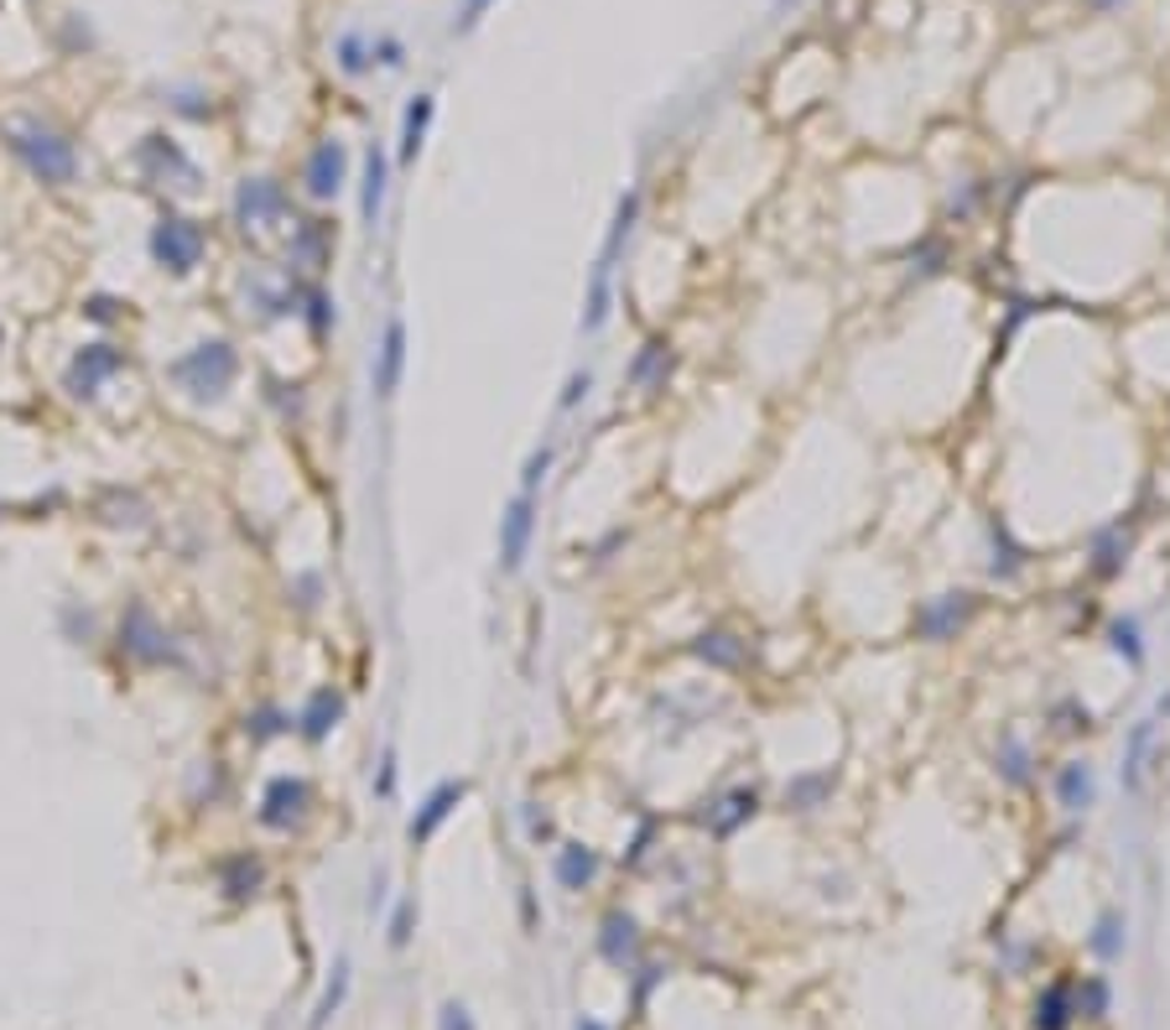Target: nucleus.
Here are the masks:
<instances>
[{
  "instance_id": "13",
  "label": "nucleus",
  "mask_w": 1170,
  "mask_h": 1030,
  "mask_svg": "<svg viewBox=\"0 0 1170 1030\" xmlns=\"http://www.w3.org/2000/svg\"><path fill=\"white\" fill-rule=\"evenodd\" d=\"M598 854L588 848V843H562L557 848V858H552V875H557V885L562 890H588L598 879Z\"/></svg>"
},
{
  "instance_id": "5",
  "label": "nucleus",
  "mask_w": 1170,
  "mask_h": 1030,
  "mask_svg": "<svg viewBox=\"0 0 1170 1030\" xmlns=\"http://www.w3.org/2000/svg\"><path fill=\"white\" fill-rule=\"evenodd\" d=\"M307 807H312V786H307L302 775H276L271 786L260 791V827H271V833H291V827L307 817Z\"/></svg>"
},
{
  "instance_id": "1",
  "label": "nucleus",
  "mask_w": 1170,
  "mask_h": 1030,
  "mask_svg": "<svg viewBox=\"0 0 1170 1030\" xmlns=\"http://www.w3.org/2000/svg\"><path fill=\"white\" fill-rule=\"evenodd\" d=\"M0 141L11 146V156L32 172L42 188H69L73 177H79L73 141L63 131H52L48 121H37V115H6L0 121Z\"/></svg>"
},
{
  "instance_id": "26",
  "label": "nucleus",
  "mask_w": 1170,
  "mask_h": 1030,
  "mask_svg": "<svg viewBox=\"0 0 1170 1030\" xmlns=\"http://www.w3.org/2000/svg\"><path fill=\"white\" fill-rule=\"evenodd\" d=\"M328 245H333V235H328V224H302V240H297V256H302V266H312L318 271L322 256H328Z\"/></svg>"
},
{
  "instance_id": "34",
  "label": "nucleus",
  "mask_w": 1170,
  "mask_h": 1030,
  "mask_svg": "<svg viewBox=\"0 0 1170 1030\" xmlns=\"http://www.w3.org/2000/svg\"><path fill=\"white\" fill-rule=\"evenodd\" d=\"M588 385H594V375H588V370H577V375H567V391H562V412H573L577 401L588 395Z\"/></svg>"
},
{
  "instance_id": "18",
  "label": "nucleus",
  "mask_w": 1170,
  "mask_h": 1030,
  "mask_svg": "<svg viewBox=\"0 0 1170 1030\" xmlns=\"http://www.w3.org/2000/svg\"><path fill=\"white\" fill-rule=\"evenodd\" d=\"M1056 802H1061V807H1071V812L1092 807V771H1087L1082 760H1071V765H1061V771H1056Z\"/></svg>"
},
{
  "instance_id": "32",
  "label": "nucleus",
  "mask_w": 1170,
  "mask_h": 1030,
  "mask_svg": "<svg viewBox=\"0 0 1170 1030\" xmlns=\"http://www.w3.org/2000/svg\"><path fill=\"white\" fill-rule=\"evenodd\" d=\"M411 916H417V906H411V900H401V906H396V921H390V947H407L411 943Z\"/></svg>"
},
{
  "instance_id": "37",
  "label": "nucleus",
  "mask_w": 1170,
  "mask_h": 1030,
  "mask_svg": "<svg viewBox=\"0 0 1170 1030\" xmlns=\"http://www.w3.org/2000/svg\"><path fill=\"white\" fill-rule=\"evenodd\" d=\"M490 6H494V0H463V17H459V27H474V21L484 17Z\"/></svg>"
},
{
  "instance_id": "9",
  "label": "nucleus",
  "mask_w": 1170,
  "mask_h": 1030,
  "mask_svg": "<svg viewBox=\"0 0 1170 1030\" xmlns=\"http://www.w3.org/2000/svg\"><path fill=\"white\" fill-rule=\"evenodd\" d=\"M401 375H407V318L390 312L386 333H380V360H374V395L390 401V395L401 391Z\"/></svg>"
},
{
  "instance_id": "35",
  "label": "nucleus",
  "mask_w": 1170,
  "mask_h": 1030,
  "mask_svg": "<svg viewBox=\"0 0 1170 1030\" xmlns=\"http://www.w3.org/2000/svg\"><path fill=\"white\" fill-rule=\"evenodd\" d=\"M438 1030H474V1020H469V1010H463V1005H453V999H448V1005H442V1014H438Z\"/></svg>"
},
{
  "instance_id": "8",
  "label": "nucleus",
  "mask_w": 1170,
  "mask_h": 1030,
  "mask_svg": "<svg viewBox=\"0 0 1170 1030\" xmlns=\"http://www.w3.org/2000/svg\"><path fill=\"white\" fill-rule=\"evenodd\" d=\"M973 619V594H936L916 609V636L921 640H952Z\"/></svg>"
},
{
  "instance_id": "33",
  "label": "nucleus",
  "mask_w": 1170,
  "mask_h": 1030,
  "mask_svg": "<svg viewBox=\"0 0 1170 1030\" xmlns=\"http://www.w3.org/2000/svg\"><path fill=\"white\" fill-rule=\"evenodd\" d=\"M1113 646H1119L1129 661H1139V630H1135V619H1119V625H1113Z\"/></svg>"
},
{
  "instance_id": "29",
  "label": "nucleus",
  "mask_w": 1170,
  "mask_h": 1030,
  "mask_svg": "<svg viewBox=\"0 0 1170 1030\" xmlns=\"http://www.w3.org/2000/svg\"><path fill=\"white\" fill-rule=\"evenodd\" d=\"M1119 916H1102L1098 921V931H1092V952L1098 958H1119Z\"/></svg>"
},
{
  "instance_id": "4",
  "label": "nucleus",
  "mask_w": 1170,
  "mask_h": 1030,
  "mask_svg": "<svg viewBox=\"0 0 1170 1030\" xmlns=\"http://www.w3.org/2000/svg\"><path fill=\"white\" fill-rule=\"evenodd\" d=\"M125 370V349H115V343H84L79 354L69 360V370H63V385H69L73 401H94V395L104 391V380L120 375Z\"/></svg>"
},
{
  "instance_id": "15",
  "label": "nucleus",
  "mask_w": 1170,
  "mask_h": 1030,
  "mask_svg": "<svg viewBox=\"0 0 1170 1030\" xmlns=\"http://www.w3.org/2000/svg\"><path fill=\"white\" fill-rule=\"evenodd\" d=\"M339 719H343V698L333 692V687H318L312 698H307V708L297 713V723H302V739H328L333 729H339Z\"/></svg>"
},
{
  "instance_id": "31",
  "label": "nucleus",
  "mask_w": 1170,
  "mask_h": 1030,
  "mask_svg": "<svg viewBox=\"0 0 1170 1030\" xmlns=\"http://www.w3.org/2000/svg\"><path fill=\"white\" fill-rule=\"evenodd\" d=\"M1092 573H1098V578H1113V573H1119V536H1113V532L1098 542V563H1092Z\"/></svg>"
},
{
  "instance_id": "11",
  "label": "nucleus",
  "mask_w": 1170,
  "mask_h": 1030,
  "mask_svg": "<svg viewBox=\"0 0 1170 1030\" xmlns=\"http://www.w3.org/2000/svg\"><path fill=\"white\" fill-rule=\"evenodd\" d=\"M120 651H131L136 661H167V636L146 604H131L120 619Z\"/></svg>"
},
{
  "instance_id": "39",
  "label": "nucleus",
  "mask_w": 1170,
  "mask_h": 1030,
  "mask_svg": "<svg viewBox=\"0 0 1170 1030\" xmlns=\"http://www.w3.org/2000/svg\"><path fill=\"white\" fill-rule=\"evenodd\" d=\"M577 1030H604V1026H598V1020H588V1014H583V1020H577Z\"/></svg>"
},
{
  "instance_id": "24",
  "label": "nucleus",
  "mask_w": 1170,
  "mask_h": 1030,
  "mask_svg": "<svg viewBox=\"0 0 1170 1030\" xmlns=\"http://www.w3.org/2000/svg\"><path fill=\"white\" fill-rule=\"evenodd\" d=\"M343 995H349V962H339V968H333V979H328V989H322V999H318V1010H312V1030H322L328 1020H333V1014H339Z\"/></svg>"
},
{
  "instance_id": "6",
  "label": "nucleus",
  "mask_w": 1170,
  "mask_h": 1030,
  "mask_svg": "<svg viewBox=\"0 0 1170 1030\" xmlns=\"http://www.w3.org/2000/svg\"><path fill=\"white\" fill-rule=\"evenodd\" d=\"M536 542V495H515L500 515V573H521Z\"/></svg>"
},
{
  "instance_id": "40",
  "label": "nucleus",
  "mask_w": 1170,
  "mask_h": 1030,
  "mask_svg": "<svg viewBox=\"0 0 1170 1030\" xmlns=\"http://www.w3.org/2000/svg\"><path fill=\"white\" fill-rule=\"evenodd\" d=\"M1092 6H1098V11H1108V6H1119V0H1092Z\"/></svg>"
},
{
  "instance_id": "36",
  "label": "nucleus",
  "mask_w": 1170,
  "mask_h": 1030,
  "mask_svg": "<svg viewBox=\"0 0 1170 1030\" xmlns=\"http://www.w3.org/2000/svg\"><path fill=\"white\" fill-rule=\"evenodd\" d=\"M328 318H333V312H328V297H322V292H307V323H312V333H322V328H328Z\"/></svg>"
},
{
  "instance_id": "22",
  "label": "nucleus",
  "mask_w": 1170,
  "mask_h": 1030,
  "mask_svg": "<svg viewBox=\"0 0 1170 1030\" xmlns=\"http://www.w3.org/2000/svg\"><path fill=\"white\" fill-rule=\"evenodd\" d=\"M666 370H671V349H666L661 339H650L640 354H635V364H629V385H650V380L666 375Z\"/></svg>"
},
{
  "instance_id": "38",
  "label": "nucleus",
  "mask_w": 1170,
  "mask_h": 1030,
  "mask_svg": "<svg viewBox=\"0 0 1170 1030\" xmlns=\"http://www.w3.org/2000/svg\"><path fill=\"white\" fill-rule=\"evenodd\" d=\"M89 312H94V318H115V302H110V297H94V302H89Z\"/></svg>"
},
{
  "instance_id": "3",
  "label": "nucleus",
  "mask_w": 1170,
  "mask_h": 1030,
  "mask_svg": "<svg viewBox=\"0 0 1170 1030\" xmlns=\"http://www.w3.org/2000/svg\"><path fill=\"white\" fill-rule=\"evenodd\" d=\"M208 250V229L198 219H183V214H167V219L152 229V260L172 276H187L204 266Z\"/></svg>"
},
{
  "instance_id": "20",
  "label": "nucleus",
  "mask_w": 1170,
  "mask_h": 1030,
  "mask_svg": "<svg viewBox=\"0 0 1170 1030\" xmlns=\"http://www.w3.org/2000/svg\"><path fill=\"white\" fill-rule=\"evenodd\" d=\"M1071 1026V989L1067 983H1051L1040 1005H1035V1030H1067Z\"/></svg>"
},
{
  "instance_id": "16",
  "label": "nucleus",
  "mask_w": 1170,
  "mask_h": 1030,
  "mask_svg": "<svg viewBox=\"0 0 1170 1030\" xmlns=\"http://www.w3.org/2000/svg\"><path fill=\"white\" fill-rule=\"evenodd\" d=\"M432 94H417V100L407 104V115H401V146H396V162L401 167H411L417 162V152H422V141H427V125H432Z\"/></svg>"
},
{
  "instance_id": "28",
  "label": "nucleus",
  "mask_w": 1170,
  "mask_h": 1030,
  "mask_svg": "<svg viewBox=\"0 0 1170 1030\" xmlns=\"http://www.w3.org/2000/svg\"><path fill=\"white\" fill-rule=\"evenodd\" d=\"M546 468H552V443H542L526 459V474H521V495H536V484L546 480Z\"/></svg>"
},
{
  "instance_id": "7",
  "label": "nucleus",
  "mask_w": 1170,
  "mask_h": 1030,
  "mask_svg": "<svg viewBox=\"0 0 1170 1030\" xmlns=\"http://www.w3.org/2000/svg\"><path fill=\"white\" fill-rule=\"evenodd\" d=\"M343 183H349V146L343 141H318L307 152V167H302V188L312 204H328L339 198Z\"/></svg>"
},
{
  "instance_id": "2",
  "label": "nucleus",
  "mask_w": 1170,
  "mask_h": 1030,
  "mask_svg": "<svg viewBox=\"0 0 1170 1030\" xmlns=\"http://www.w3.org/2000/svg\"><path fill=\"white\" fill-rule=\"evenodd\" d=\"M167 375H172V385L187 391L193 401H219L239 375V354H235V343L229 339H204V343H193L183 360H172Z\"/></svg>"
},
{
  "instance_id": "19",
  "label": "nucleus",
  "mask_w": 1170,
  "mask_h": 1030,
  "mask_svg": "<svg viewBox=\"0 0 1170 1030\" xmlns=\"http://www.w3.org/2000/svg\"><path fill=\"white\" fill-rule=\"evenodd\" d=\"M219 879H224V890L235 895V900H245V895H255V890H260V879H266V869H260V858H250V854H235V858H224V864H219Z\"/></svg>"
},
{
  "instance_id": "12",
  "label": "nucleus",
  "mask_w": 1170,
  "mask_h": 1030,
  "mask_svg": "<svg viewBox=\"0 0 1170 1030\" xmlns=\"http://www.w3.org/2000/svg\"><path fill=\"white\" fill-rule=\"evenodd\" d=\"M287 208V193L276 188L271 177H245L235 193V219L245 224V229H260L266 219H276Z\"/></svg>"
},
{
  "instance_id": "27",
  "label": "nucleus",
  "mask_w": 1170,
  "mask_h": 1030,
  "mask_svg": "<svg viewBox=\"0 0 1170 1030\" xmlns=\"http://www.w3.org/2000/svg\"><path fill=\"white\" fill-rule=\"evenodd\" d=\"M370 63H374V42H365L359 32H349L339 42V69L343 73H370Z\"/></svg>"
},
{
  "instance_id": "25",
  "label": "nucleus",
  "mask_w": 1170,
  "mask_h": 1030,
  "mask_svg": "<svg viewBox=\"0 0 1170 1030\" xmlns=\"http://www.w3.org/2000/svg\"><path fill=\"white\" fill-rule=\"evenodd\" d=\"M832 791V775L822 771V775H801V781H791V786H786V807H817V802H822V796H828Z\"/></svg>"
},
{
  "instance_id": "30",
  "label": "nucleus",
  "mask_w": 1170,
  "mask_h": 1030,
  "mask_svg": "<svg viewBox=\"0 0 1170 1030\" xmlns=\"http://www.w3.org/2000/svg\"><path fill=\"white\" fill-rule=\"evenodd\" d=\"M999 765H1004V775H1009L1015 786H1025V781H1030V771H1025V750H1019L1015 739H1004V755H999Z\"/></svg>"
},
{
  "instance_id": "23",
  "label": "nucleus",
  "mask_w": 1170,
  "mask_h": 1030,
  "mask_svg": "<svg viewBox=\"0 0 1170 1030\" xmlns=\"http://www.w3.org/2000/svg\"><path fill=\"white\" fill-rule=\"evenodd\" d=\"M712 807H723V812H708L712 833H733V827L755 812V791H729V796H723V802H712Z\"/></svg>"
},
{
  "instance_id": "21",
  "label": "nucleus",
  "mask_w": 1170,
  "mask_h": 1030,
  "mask_svg": "<svg viewBox=\"0 0 1170 1030\" xmlns=\"http://www.w3.org/2000/svg\"><path fill=\"white\" fill-rule=\"evenodd\" d=\"M598 947H604V958L609 962H625L629 952H635V921L629 916H604V937H598Z\"/></svg>"
},
{
  "instance_id": "14",
  "label": "nucleus",
  "mask_w": 1170,
  "mask_h": 1030,
  "mask_svg": "<svg viewBox=\"0 0 1170 1030\" xmlns=\"http://www.w3.org/2000/svg\"><path fill=\"white\" fill-rule=\"evenodd\" d=\"M386 183H390V162H386V152H380V146H370V152H365V172H359V219L370 224V229L380 224Z\"/></svg>"
},
{
  "instance_id": "41",
  "label": "nucleus",
  "mask_w": 1170,
  "mask_h": 1030,
  "mask_svg": "<svg viewBox=\"0 0 1170 1030\" xmlns=\"http://www.w3.org/2000/svg\"><path fill=\"white\" fill-rule=\"evenodd\" d=\"M776 6H797V0H776Z\"/></svg>"
},
{
  "instance_id": "17",
  "label": "nucleus",
  "mask_w": 1170,
  "mask_h": 1030,
  "mask_svg": "<svg viewBox=\"0 0 1170 1030\" xmlns=\"http://www.w3.org/2000/svg\"><path fill=\"white\" fill-rule=\"evenodd\" d=\"M708 667H723V671H733V667H745V640L733 636V630H708V636H697V646H692Z\"/></svg>"
},
{
  "instance_id": "10",
  "label": "nucleus",
  "mask_w": 1170,
  "mask_h": 1030,
  "mask_svg": "<svg viewBox=\"0 0 1170 1030\" xmlns=\"http://www.w3.org/2000/svg\"><path fill=\"white\" fill-rule=\"evenodd\" d=\"M463 796H469V781H442V786H432L427 791V802H422V812L407 823V838H411V848H422V843H432V833H438L448 817H453V807H459Z\"/></svg>"
}]
</instances>
